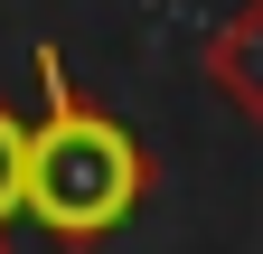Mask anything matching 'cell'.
Instances as JSON below:
<instances>
[{"instance_id":"6da1fadb","label":"cell","mask_w":263,"mask_h":254,"mask_svg":"<svg viewBox=\"0 0 263 254\" xmlns=\"http://www.w3.org/2000/svg\"><path fill=\"white\" fill-rule=\"evenodd\" d=\"M151 198V151L132 141L113 104L66 76V57L38 47V122H28V207L57 245H104L132 226V207Z\"/></svg>"},{"instance_id":"7a4b0ae2","label":"cell","mask_w":263,"mask_h":254,"mask_svg":"<svg viewBox=\"0 0 263 254\" xmlns=\"http://www.w3.org/2000/svg\"><path fill=\"white\" fill-rule=\"evenodd\" d=\"M197 66H207V85H216L226 104H235L254 132H263V0H235V10L207 28Z\"/></svg>"},{"instance_id":"3957f363","label":"cell","mask_w":263,"mask_h":254,"mask_svg":"<svg viewBox=\"0 0 263 254\" xmlns=\"http://www.w3.org/2000/svg\"><path fill=\"white\" fill-rule=\"evenodd\" d=\"M19 207H28V122L0 104V235H10Z\"/></svg>"},{"instance_id":"277c9868","label":"cell","mask_w":263,"mask_h":254,"mask_svg":"<svg viewBox=\"0 0 263 254\" xmlns=\"http://www.w3.org/2000/svg\"><path fill=\"white\" fill-rule=\"evenodd\" d=\"M0 254H10V235H0Z\"/></svg>"}]
</instances>
